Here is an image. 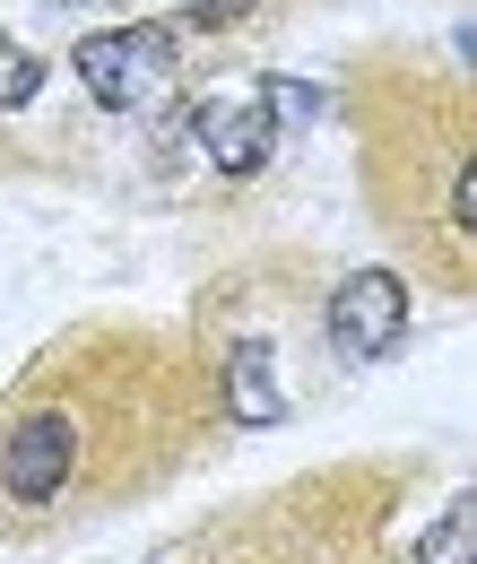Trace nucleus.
Masks as SVG:
<instances>
[{"mask_svg":"<svg viewBox=\"0 0 477 564\" xmlns=\"http://www.w3.org/2000/svg\"><path fill=\"white\" fill-rule=\"evenodd\" d=\"M78 78H87V96L113 105V113L156 105L165 78H174V26H113V35H87V44H78Z\"/></svg>","mask_w":477,"mask_h":564,"instance_id":"nucleus-1","label":"nucleus"},{"mask_svg":"<svg viewBox=\"0 0 477 564\" xmlns=\"http://www.w3.org/2000/svg\"><path fill=\"white\" fill-rule=\"evenodd\" d=\"M409 330V279L400 270H356V279L330 295V339L347 356H391Z\"/></svg>","mask_w":477,"mask_h":564,"instance_id":"nucleus-2","label":"nucleus"},{"mask_svg":"<svg viewBox=\"0 0 477 564\" xmlns=\"http://www.w3.org/2000/svg\"><path fill=\"white\" fill-rule=\"evenodd\" d=\"M0 487L18 503H53L69 487V417L62 409H26L0 443Z\"/></svg>","mask_w":477,"mask_h":564,"instance_id":"nucleus-3","label":"nucleus"},{"mask_svg":"<svg viewBox=\"0 0 477 564\" xmlns=\"http://www.w3.org/2000/svg\"><path fill=\"white\" fill-rule=\"evenodd\" d=\"M200 140H208V165H217V174H252V165L270 156L278 122L261 113V105H208V113H200Z\"/></svg>","mask_w":477,"mask_h":564,"instance_id":"nucleus-4","label":"nucleus"},{"mask_svg":"<svg viewBox=\"0 0 477 564\" xmlns=\"http://www.w3.org/2000/svg\"><path fill=\"white\" fill-rule=\"evenodd\" d=\"M226 409L243 425H278L286 409H278V382H270V348L261 339H235L226 348Z\"/></svg>","mask_w":477,"mask_h":564,"instance_id":"nucleus-5","label":"nucleus"},{"mask_svg":"<svg viewBox=\"0 0 477 564\" xmlns=\"http://www.w3.org/2000/svg\"><path fill=\"white\" fill-rule=\"evenodd\" d=\"M416 556H425V564H477V512H469V495L416 539Z\"/></svg>","mask_w":477,"mask_h":564,"instance_id":"nucleus-6","label":"nucleus"},{"mask_svg":"<svg viewBox=\"0 0 477 564\" xmlns=\"http://www.w3.org/2000/svg\"><path fill=\"white\" fill-rule=\"evenodd\" d=\"M35 87H44V62H35L26 44H9V35H0V105L18 113V105H35Z\"/></svg>","mask_w":477,"mask_h":564,"instance_id":"nucleus-7","label":"nucleus"},{"mask_svg":"<svg viewBox=\"0 0 477 564\" xmlns=\"http://www.w3.org/2000/svg\"><path fill=\"white\" fill-rule=\"evenodd\" d=\"M270 105L286 113V122H313V113H322V96H313V87H295V78H270Z\"/></svg>","mask_w":477,"mask_h":564,"instance_id":"nucleus-8","label":"nucleus"},{"mask_svg":"<svg viewBox=\"0 0 477 564\" xmlns=\"http://www.w3.org/2000/svg\"><path fill=\"white\" fill-rule=\"evenodd\" d=\"M192 18H208V26L217 18H243V0H192Z\"/></svg>","mask_w":477,"mask_h":564,"instance_id":"nucleus-9","label":"nucleus"}]
</instances>
